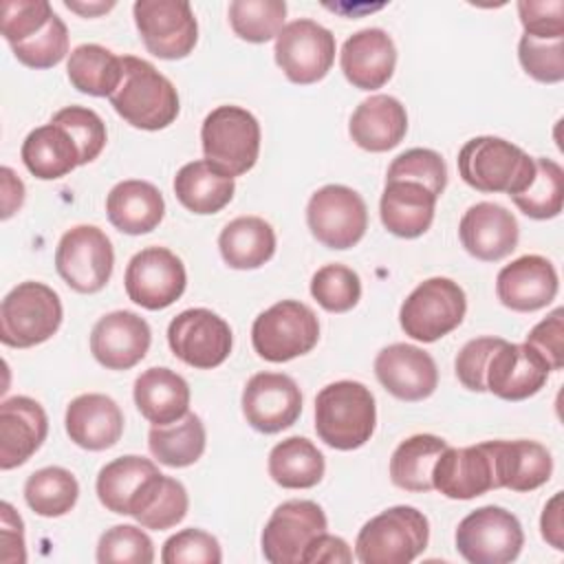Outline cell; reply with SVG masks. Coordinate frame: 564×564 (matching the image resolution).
Listing matches in <instances>:
<instances>
[{"instance_id": "cell-16", "label": "cell", "mask_w": 564, "mask_h": 564, "mask_svg": "<svg viewBox=\"0 0 564 564\" xmlns=\"http://www.w3.org/2000/svg\"><path fill=\"white\" fill-rule=\"evenodd\" d=\"M326 529L328 520L317 502L286 500L273 509L262 529V555L271 564H300L306 546Z\"/></svg>"}, {"instance_id": "cell-39", "label": "cell", "mask_w": 564, "mask_h": 564, "mask_svg": "<svg viewBox=\"0 0 564 564\" xmlns=\"http://www.w3.org/2000/svg\"><path fill=\"white\" fill-rule=\"evenodd\" d=\"M447 447L436 434H414L397 445L390 458V480L403 491H430L432 467Z\"/></svg>"}, {"instance_id": "cell-1", "label": "cell", "mask_w": 564, "mask_h": 564, "mask_svg": "<svg viewBox=\"0 0 564 564\" xmlns=\"http://www.w3.org/2000/svg\"><path fill=\"white\" fill-rule=\"evenodd\" d=\"M123 77L108 97L115 112L139 130H163L178 117V93L174 84L148 59L123 55Z\"/></svg>"}, {"instance_id": "cell-38", "label": "cell", "mask_w": 564, "mask_h": 564, "mask_svg": "<svg viewBox=\"0 0 564 564\" xmlns=\"http://www.w3.org/2000/svg\"><path fill=\"white\" fill-rule=\"evenodd\" d=\"M207 434L200 416L187 412L183 419L167 425H152L148 432L150 454L167 467H189L205 452Z\"/></svg>"}, {"instance_id": "cell-13", "label": "cell", "mask_w": 564, "mask_h": 564, "mask_svg": "<svg viewBox=\"0 0 564 564\" xmlns=\"http://www.w3.org/2000/svg\"><path fill=\"white\" fill-rule=\"evenodd\" d=\"M275 64L293 84H315L324 79L335 62V35L311 18H300L278 33Z\"/></svg>"}, {"instance_id": "cell-6", "label": "cell", "mask_w": 564, "mask_h": 564, "mask_svg": "<svg viewBox=\"0 0 564 564\" xmlns=\"http://www.w3.org/2000/svg\"><path fill=\"white\" fill-rule=\"evenodd\" d=\"M200 143L205 161L234 178L258 161L260 123L247 108L218 106L200 126Z\"/></svg>"}, {"instance_id": "cell-36", "label": "cell", "mask_w": 564, "mask_h": 564, "mask_svg": "<svg viewBox=\"0 0 564 564\" xmlns=\"http://www.w3.org/2000/svg\"><path fill=\"white\" fill-rule=\"evenodd\" d=\"M324 471V454L304 436H289L269 452V476L284 489H311Z\"/></svg>"}, {"instance_id": "cell-9", "label": "cell", "mask_w": 564, "mask_h": 564, "mask_svg": "<svg viewBox=\"0 0 564 564\" xmlns=\"http://www.w3.org/2000/svg\"><path fill=\"white\" fill-rule=\"evenodd\" d=\"M524 546L520 520L496 505L467 513L456 529V551L471 564H509Z\"/></svg>"}, {"instance_id": "cell-31", "label": "cell", "mask_w": 564, "mask_h": 564, "mask_svg": "<svg viewBox=\"0 0 564 564\" xmlns=\"http://www.w3.org/2000/svg\"><path fill=\"white\" fill-rule=\"evenodd\" d=\"M498 489L533 491L549 482L553 474L551 452L538 441H491Z\"/></svg>"}, {"instance_id": "cell-22", "label": "cell", "mask_w": 564, "mask_h": 564, "mask_svg": "<svg viewBox=\"0 0 564 564\" xmlns=\"http://www.w3.org/2000/svg\"><path fill=\"white\" fill-rule=\"evenodd\" d=\"M379 383L401 401H423L438 386V370L430 352L412 344H390L375 357Z\"/></svg>"}, {"instance_id": "cell-25", "label": "cell", "mask_w": 564, "mask_h": 564, "mask_svg": "<svg viewBox=\"0 0 564 564\" xmlns=\"http://www.w3.org/2000/svg\"><path fill=\"white\" fill-rule=\"evenodd\" d=\"M344 77L359 90H377L388 84L397 66L392 37L377 26L352 33L339 53Z\"/></svg>"}, {"instance_id": "cell-24", "label": "cell", "mask_w": 564, "mask_h": 564, "mask_svg": "<svg viewBox=\"0 0 564 564\" xmlns=\"http://www.w3.org/2000/svg\"><path fill=\"white\" fill-rule=\"evenodd\" d=\"M48 419L31 397H11L0 403V469L24 465L46 441Z\"/></svg>"}, {"instance_id": "cell-58", "label": "cell", "mask_w": 564, "mask_h": 564, "mask_svg": "<svg viewBox=\"0 0 564 564\" xmlns=\"http://www.w3.org/2000/svg\"><path fill=\"white\" fill-rule=\"evenodd\" d=\"M0 174H2V218L7 220L24 203V183L15 176L11 167H2Z\"/></svg>"}, {"instance_id": "cell-51", "label": "cell", "mask_w": 564, "mask_h": 564, "mask_svg": "<svg viewBox=\"0 0 564 564\" xmlns=\"http://www.w3.org/2000/svg\"><path fill=\"white\" fill-rule=\"evenodd\" d=\"M223 551L218 540L203 529H183L170 535L161 551L163 564H218Z\"/></svg>"}, {"instance_id": "cell-35", "label": "cell", "mask_w": 564, "mask_h": 564, "mask_svg": "<svg viewBox=\"0 0 564 564\" xmlns=\"http://www.w3.org/2000/svg\"><path fill=\"white\" fill-rule=\"evenodd\" d=\"M218 249L231 269H258L275 253V231L260 216H238L223 227Z\"/></svg>"}, {"instance_id": "cell-28", "label": "cell", "mask_w": 564, "mask_h": 564, "mask_svg": "<svg viewBox=\"0 0 564 564\" xmlns=\"http://www.w3.org/2000/svg\"><path fill=\"white\" fill-rule=\"evenodd\" d=\"M348 132L361 150L388 152L408 132L405 106L392 95H370L355 108Z\"/></svg>"}, {"instance_id": "cell-57", "label": "cell", "mask_w": 564, "mask_h": 564, "mask_svg": "<svg viewBox=\"0 0 564 564\" xmlns=\"http://www.w3.org/2000/svg\"><path fill=\"white\" fill-rule=\"evenodd\" d=\"M540 529H542V538L555 549V551H564V524H562V491H557L542 511L540 518Z\"/></svg>"}, {"instance_id": "cell-21", "label": "cell", "mask_w": 564, "mask_h": 564, "mask_svg": "<svg viewBox=\"0 0 564 564\" xmlns=\"http://www.w3.org/2000/svg\"><path fill=\"white\" fill-rule=\"evenodd\" d=\"M152 341L148 322L132 311H112L99 317L90 330V352L108 370L137 366Z\"/></svg>"}, {"instance_id": "cell-41", "label": "cell", "mask_w": 564, "mask_h": 564, "mask_svg": "<svg viewBox=\"0 0 564 564\" xmlns=\"http://www.w3.org/2000/svg\"><path fill=\"white\" fill-rule=\"evenodd\" d=\"M79 498L77 478L57 465L33 471L24 482V500L42 518L66 516Z\"/></svg>"}, {"instance_id": "cell-17", "label": "cell", "mask_w": 564, "mask_h": 564, "mask_svg": "<svg viewBox=\"0 0 564 564\" xmlns=\"http://www.w3.org/2000/svg\"><path fill=\"white\" fill-rule=\"evenodd\" d=\"M432 487L452 500H471L498 489L491 441L445 447L432 467Z\"/></svg>"}, {"instance_id": "cell-33", "label": "cell", "mask_w": 564, "mask_h": 564, "mask_svg": "<svg viewBox=\"0 0 564 564\" xmlns=\"http://www.w3.org/2000/svg\"><path fill=\"white\" fill-rule=\"evenodd\" d=\"M22 163L40 181H55L79 165V150L57 123H44L26 134L20 150Z\"/></svg>"}, {"instance_id": "cell-37", "label": "cell", "mask_w": 564, "mask_h": 564, "mask_svg": "<svg viewBox=\"0 0 564 564\" xmlns=\"http://www.w3.org/2000/svg\"><path fill=\"white\" fill-rule=\"evenodd\" d=\"M68 82L84 95L110 97L123 77L121 57L101 44H79L66 62Z\"/></svg>"}, {"instance_id": "cell-4", "label": "cell", "mask_w": 564, "mask_h": 564, "mask_svg": "<svg viewBox=\"0 0 564 564\" xmlns=\"http://www.w3.org/2000/svg\"><path fill=\"white\" fill-rule=\"evenodd\" d=\"M430 540V522L416 507L397 505L370 518L357 533L355 557L361 564H408Z\"/></svg>"}, {"instance_id": "cell-7", "label": "cell", "mask_w": 564, "mask_h": 564, "mask_svg": "<svg viewBox=\"0 0 564 564\" xmlns=\"http://www.w3.org/2000/svg\"><path fill=\"white\" fill-rule=\"evenodd\" d=\"M319 339V322L300 300H280L262 311L251 326L253 350L273 364H284L311 352Z\"/></svg>"}, {"instance_id": "cell-3", "label": "cell", "mask_w": 564, "mask_h": 564, "mask_svg": "<svg viewBox=\"0 0 564 564\" xmlns=\"http://www.w3.org/2000/svg\"><path fill=\"white\" fill-rule=\"evenodd\" d=\"M533 172V156L500 137H474L458 152V174L476 192L520 194L531 183Z\"/></svg>"}, {"instance_id": "cell-54", "label": "cell", "mask_w": 564, "mask_h": 564, "mask_svg": "<svg viewBox=\"0 0 564 564\" xmlns=\"http://www.w3.org/2000/svg\"><path fill=\"white\" fill-rule=\"evenodd\" d=\"M527 346H531L549 366V370L564 368V308L557 306L542 322H538L529 335Z\"/></svg>"}, {"instance_id": "cell-10", "label": "cell", "mask_w": 564, "mask_h": 564, "mask_svg": "<svg viewBox=\"0 0 564 564\" xmlns=\"http://www.w3.org/2000/svg\"><path fill=\"white\" fill-rule=\"evenodd\" d=\"M115 267L110 238L95 225L70 227L57 242L55 269L77 293L101 291Z\"/></svg>"}, {"instance_id": "cell-45", "label": "cell", "mask_w": 564, "mask_h": 564, "mask_svg": "<svg viewBox=\"0 0 564 564\" xmlns=\"http://www.w3.org/2000/svg\"><path fill=\"white\" fill-rule=\"evenodd\" d=\"M154 544L150 535L134 524H115L97 542L99 564H150Z\"/></svg>"}, {"instance_id": "cell-50", "label": "cell", "mask_w": 564, "mask_h": 564, "mask_svg": "<svg viewBox=\"0 0 564 564\" xmlns=\"http://www.w3.org/2000/svg\"><path fill=\"white\" fill-rule=\"evenodd\" d=\"M386 178L416 181L430 187L436 196H441L447 185V165L438 152L427 148H412L401 152L390 163Z\"/></svg>"}, {"instance_id": "cell-11", "label": "cell", "mask_w": 564, "mask_h": 564, "mask_svg": "<svg viewBox=\"0 0 564 564\" xmlns=\"http://www.w3.org/2000/svg\"><path fill=\"white\" fill-rule=\"evenodd\" d=\"M132 15L143 46L159 59H183L198 42V22L187 0H137Z\"/></svg>"}, {"instance_id": "cell-26", "label": "cell", "mask_w": 564, "mask_h": 564, "mask_svg": "<svg viewBox=\"0 0 564 564\" xmlns=\"http://www.w3.org/2000/svg\"><path fill=\"white\" fill-rule=\"evenodd\" d=\"M68 438L88 452L112 447L123 434V412L115 399L99 392L75 397L64 416Z\"/></svg>"}, {"instance_id": "cell-8", "label": "cell", "mask_w": 564, "mask_h": 564, "mask_svg": "<svg viewBox=\"0 0 564 564\" xmlns=\"http://www.w3.org/2000/svg\"><path fill=\"white\" fill-rule=\"evenodd\" d=\"M467 313V297L458 282L430 278L421 282L401 304L399 324L416 341L432 344L460 326Z\"/></svg>"}, {"instance_id": "cell-44", "label": "cell", "mask_w": 564, "mask_h": 564, "mask_svg": "<svg viewBox=\"0 0 564 564\" xmlns=\"http://www.w3.org/2000/svg\"><path fill=\"white\" fill-rule=\"evenodd\" d=\"M311 295L324 311L346 313L361 297V280L346 264H324L311 278Z\"/></svg>"}, {"instance_id": "cell-59", "label": "cell", "mask_w": 564, "mask_h": 564, "mask_svg": "<svg viewBox=\"0 0 564 564\" xmlns=\"http://www.w3.org/2000/svg\"><path fill=\"white\" fill-rule=\"evenodd\" d=\"M70 11L84 15V18H95V15H101L106 11H110L115 7V2H73V0H66L64 2Z\"/></svg>"}, {"instance_id": "cell-49", "label": "cell", "mask_w": 564, "mask_h": 564, "mask_svg": "<svg viewBox=\"0 0 564 564\" xmlns=\"http://www.w3.org/2000/svg\"><path fill=\"white\" fill-rule=\"evenodd\" d=\"M53 15L55 11L46 0H2L0 31L9 46H13L40 33Z\"/></svg>"}, {"instance_id": "cell-48", "label": "cell", "mask_w": 564, "mask_h": 564, "mask_svg": "<svg viewBox=\"0 0 564 564\" xmlns=\"http://www.w3.org/2000/svg\"><path fill=\"white\" fill-rule=\"evenodd\" d=\"M518 59L527 75L542 84L564 79V37L544 40L522 33L518 42Z\"/></svg>"}, {"instance_id": "cell-46", "label": "cell", "mask_w": 564, "mask_h": 564, "mask_svg": "<svg viewBox=\"0 0 564 564\" xmlns=\"http://www.w3.org/2000/svg\"><path fill=\"white\" fill-rule=\"evenodd\" d=\"M51 123L62 126L79 150V165L93 163L106 148L108 134L104 119L84 106H66L51 117Z\"/></svg>"}, {"instance_id": "cell-34", "label": "cell", "mask_w": 564, "mask_h": 564, "mask_svg": "<svg viewBox=\"0 0 564 564\" xmlns=\"http://www.w3.org/2000/svg\"><path fill=\"white\" fill-rule=\"evenodd\" d=\"M234 192V178L205 159L185 163L174 176V194L178 203L200 216L220 212L231 203Z\"/></svg>"}, {"instance_id": "cell-19", "label": "cell", "mask_w": 564, "mask_h": 564, "mask_svg": "<svg viewBox=\"0 0 564 564\" xmlns=\"http://www.w3.org/2000/svg\"><path fill=\"white\" fill-rule=\"evenodd\" d=\"M549 372V366L531 346L502 339L487 361L485 388L498 399L524 401L544 388Z\"/></svg>"}, {"instance_id": "cell-30", "label": "cell", "mask_w": 564, "mask_h": 564, "mask_svg": "<svg viewBox=\"0 0 564 564\" xmlns=\"http://www.w3.org/2000/svg\"><path fill=\"white\" fill-rule=\"evenodd\" d=\"M137 410L152 423V425H167L183 419L189 410V386L187 381L165 368L154 366L143 370L134 379L132 388Z\"/></svg>"}, {"instance_id": "cell-55", "label": "cell", "mask_w": 564, "mask_h": 564, "mask_svg": "<svg viewBox=\"0 0 564 564\" xmlns=\"http://www.w3.org/2000/svg\"><path fill=\"white\" fill-rule=\"evenodd\" d=\"M0 546H2V553H0L2 562L7 564L26 562L24 524L9 502L0 505Z\"/></svg>"}, {"instance_id": "cell-42", "label": "cell", "mask_w": 564, "mask_h": 564, "mask_svg": "<svg viewBox=\"0 0 564 564\" xmlns=\"http://www.w3.org/2000/svg\"><path fill=\"white\" fill-rule=\"evenodd\" d=\"M533 161L535 172L531 183L520 194H513L511 200L524 216L533 220H549L562 214L564 170L560 163L546 156H535Z\"/></svg>"}, {"instance_id": "cell-32", "label": "cell", "mask_w": 564, "mask_h": 564, "mask_svg": "<svg viewBox=\"0 0 564 564\" xmlns=\"http://www.w3.org/2000/svg\"><path fill=\"white\" fill-rule=\"evenodd\" d=\"M159 467L143 456L128 454L106 463L97 474V498L99 502L119 516H132L141 494L150 485L154 476H159Z\"/></svg>"}, {"instance_id": "cell-40", "label": "cell", "mask_w": 564, "mask_h": 564, "mask_svg": "<svg viewBox=\"0 0 564 564\" xmlns=\"http://www.w3.org/2000/svg\"><path fill=\"white\" fill-rule=\"evenodd\" d=\"M187 509L189 498L183 482L159 474L141 494V500L137 502L132 518L145 529L163 531L176 527L187 516Z\"/></svg>"}, {"instance_id": "cell-14", "label": "cell", "mask_w": 564, "mask_h": 564, "mask_svg": "<svg viewBox=\"0 0 564 564\" xmlns=\"http://www.w3.org/2000/svg\"><path fill=\"white\" fill-rule=\"evenodd\" d=\"M167 344L183 364L212 370L229 357L234 337L229 324L218 313L209 308H187L172 317Z\"/></svg>"}, {"instance_id": "cell-29", "label": "cell", "mask_w": 564, "mask_h": 564, "mask_svg": "<svg viewBox=\"0 0 564 564\" xmlns=\"http://www.w3.org/2000/svg\"><path fill=\"white\" fill-rule=\"evenodd\" d=\"M106 214L110 225L121 234L141 236L159 227L165 216V200L150 181L128 178L108 192Z\"/></svg>"}, {"instance_id": "cell-20", "label": "cell", "mask_w": 564, "mask_h": 564, "mask_svg": "<svg viewBox=\"0 0 564 564\" xmlns=\"http://www.w3.org/2000/svg\"><path fill=\"white\" fill-rule=\"evenodd\" d=\"M560 289L557 271L544 256L527 253L505 264L496 275V295L502 306L516 313H531L549 306Z\"/></svg>"}, {"instance_id": "cell-43", "label": "cell", "mask_w": 564, "mask_h": 564, "mask_svg": "<svg viewBox=\"0 0 564 564\" xmlns=\"http://www.w3.org/2000/svg\"><path fill=\"white\" fill-rule=\"evenodd\" d=\"M229 24L234 33L251 44H264L284 29V0H234L229 4Z\"/></svg>"}, {"instance_id": "cell-18", "label": "cell", "mask_w": 564, "mask_h": 564, "mask_svg": "<svg viewBox=\"0 0 564 564\" xmlns=\"http://www.w3.org/2000/svg\"><path fill=\"white\" fill-rule=\"evenodd\" d=\"M242 414L262 434L291 427L302 414V392L284 372H256L242 390Z\"/></svg>"}, {"instance_id": "cell-5", "label": "cell", "mask_w": 564, "mask_h": 564, "mask_svg": "<svg viewBox=\"0 0 564 564\" xmlns=\"http://www.w3.org/2000/svg\"><path fill=\"white\" fill-rule=\"evenodd\" d=\"M59 295L44 282L26 280L13 286L0 304V341L9 348H31L51 339L62 326Z\"/></svg>"}, {"instance_id": "cell-53", "label": "cell", "mask_w": 564, "mask_h": 564, "mask_svg": "<svg viewBox=\"0 0 564 564\" xmlns=\"http://www.w3.org/2000/svg\"><path fill=\"white\" fill-rule=\"evenodd\" d=\"M520 22L527 35L555 40L564 37V2L562 0H520Z\"/></svg>"}, {"instance_id": "cell-15", "label": "cell", "mask_w": 564, "mask_h": 564, "mask_svg": "<svg viewBox=\"0 0 564 564\" xmlns=\"http://www.w3.org/2000/svg\"><path fill=\"white\" fill-rule=\"evenodd\" d=\"M123 284L134 304L148 311H161L183 295L187 273L183 260L170 249L145 247L130 258Z\"/></svg>"}, {"instance_id": "cell-23", "label": "cell", "mask_w": 564, "mask_h": 564, "mask_svg": "<svg viewBox=\"0 0 564 564\" xmlns=\"http://www.w3.org/2000/svg\"><path fill=\"white\" fill-rule=\"evenodd\" d=\"M458 236L469 256L482 262H498L518 247L520 229L507 207L482 200L463 214Z\"/></svg>"}, {"instance_id": "cell-47", "label": "cell", "mask_w": 564, "mask_h": 564, "mask_svg": "<svg viewBox=\"0 0 564 564\" xmlns=\"http://www.w3.org/2000/svg\"><path fill=\"white\" fill-rule=\"evenodd\" d=\"M11 51L15 59L29 68L57 66L68 53V29L64 20L55 13L40 33L20 44H13Z\"/></svg>"}, {"instance_id": "cell-27", "label": "cell", "mask_w": 564, "mask_h": 564, "mask_svg": "<svg viewBox=\"0 0 564 564\" xmlns=\"http://www.w3.org/2000/svg\"><path fill=\"white\" fill-rule=\"evenodd\" d=\"M438 196L423 183L408 178H386V187L379 200V214L383 227L399 238L423 236L436 209Z\"/></svg>"}, {"instance_id": "cell-12", "label": "cell", "mask_w": 564, "mask_h": 564, "mask_svg": "<svg viewBox=\"0 0 564 564\" xmlns=\"http://www.w3.org/2000/svg\"><path fill=\"white\" fill-rule=\"evenodd\" d=\"M306 225L324 247L350 249L368 229V209L352 187L333 183L308 198Z\"/></svg>"}, {"instance_id": "cell-52", "label": "cell", "mask_w": 564, "mask_h": 564, "mask_svg": "<svg viewBox=\"0 0 564 564\" xmlns=\"http://www.w3.org/2000/svg\"><path fill=\"white\" fill-rule=\"evenodd\" d=\"M502 341V337H476L469 339L456 355L454 370L458 381L471 392H487L485 370L491 352Z\"/></svg>"}, {"instance_id": "cell-56", "label": "cell", "mask_w": 564, "mask_h": 564, "mask_svg": "<svg viewBox=\"0 0 564 564\" xmlns=\"http://www.w3.org/2000/svg\"><path fill=\"white\" fill-rule=\"evenodd\" d=\"M315 562L348 564V562H352V551L348 549L346 540H341L337 535L322 533L306 546V551L302 555V564H315Z\"/></svg>"}, {"instance_id": "cell-2", "label": "cell", "mask_w": 564, "mask_h": 564, "mask_svg": "<svg viewBox=\"0 0 564 564\" xmlns=\"http://www.w3.org/2000/svg\"><path fill=\"white\" fill-rule=\"evenodd\" d=\"M377 405L370 388L341 379L315 397V432L333 449L350 452L366 445L375 432Z\"/></svg>"}]
</instances>
